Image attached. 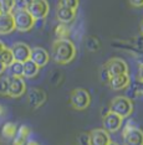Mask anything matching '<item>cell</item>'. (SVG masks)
I'll use <instances>...</instances> for the list:
<instances>
[{
  "label": "cell",
  "mask_w": 143,
  "mask_h": 145,
  "mask_svg": "<svg viewBox=\"0 0 143 145\" xmlns=\"http://www.w3.org/2000/svg\"><path fill=\"white\" fill-rule=\"evenodd\" d=\"M80 0H59V6H64V8L71 9V10H75L78 8Z\"/></svg>",
  "instance_id": "obj_24"
},
{
  "label": "cell",
  "mask_w": 143,
  "mask_h": 145,
  "mask_svg": "<svg viewBox=\"0 0 143 145\" xmlns=\"http://www.w3.org/2000/svg\"><path fill=\"white\" fill-rule=\"evenodd\" d=\"M26 145H40L38 141H35V140H30V141H28L26 143Z\"/></svg>",
  "instance_id": "obj_34"
},
{
  "label": "cell",
  "mask_w": 143,
  "mask_h": 145,
  "mask_svg": "<svg viewBox=\"0 0 143 145\" xmlns=\"http://www.w3.org/2000/svg\"><path fill=\"white\" fill-rule=\"evenodd\" d=\"M88 135H90V145H108L112 141L109 134L102 128L91 130Z\"/></svg>",
  "instance_id": "obj_12"
},
{
  "label": "cell",
  "mask_w": 143,
  "mask_h": 145,
  "mask_svg": "<svg viewBox=\"0 0 143 145\" xmlns=\"http://www.w3.org/2000/svg\"><path fill=\"white\" fill-rule=\"evenodd\" d=\"M77 141L80 145H90V135L88 133H81L77 137Z\"/></svg>",
  "instance_id": "obj_28"
},
{
  "label": "cell",
  "mask_w": 143,
  "mask_h": 145,
  "mask_svg": "<svg viewBox=\"0 0 143 145\" xmlns=\"http://www.w3.org/2000/svg\"><path fill=\"white\" fill-rule=\"evenodd\" d=\"M31 0H14V10H28Z\"/></svg>",
  "instance_id": "obj_27"
},
{
  "label": "cell",
  "mask_w": 143,
  "mask_h": 145,
  "mask_svg": "<svg viewBox=\"0 0 143 145\" xmlns=\"http://www.w3.org/2000/svg\"><path fill=\"white\" fill-rule=\"evenodd\" d=\"M70 103L76 110H85L87 109L90 103H91V95L85 88H76L71 92Z\"/></svg>",
  "instance_id": "obj_5"
},
{
  "label": "cell",
  "mask_w": 143,
  "mask_h": 145,
  "mask_svg": "<svg viewBox=\"0 0 143 145\" xmlns=\"http://www.w3.org/2000/svg\"><path fill=\"white\" fill-rule=\"evenodd\" d=\"M139 80L143 81V62L139 65Z\"/></svg>",
  "instance_id": "obj_31"
},
{
  "label": "cell",
  "mask_w": 143,
  "mask_h": 145,
  "mask_svg": "<svg viewBox=\"0 0 143 145\" xmlns=\"http://www.w3.org/2000/svg\"><path fill=\"white\" fill-rule=\"evenodd\" d=\"M14 57V61L16 62H21L24 63L25 61L30 60V54H31V48L29 47L24 42H16L13 45V47L10 48Z\"/></svg>",
  "instance_id": "obj_11"
},
{
  "label": "cell",
  "mask_w": 143,
  "mask_h": 145,
  "mask_svg": "<svg viewBox=\"0 0 143 145\" xmlns=\"http://www.w3.org/2000/svg\"><path fill=\"white\" fill-rule=\"evenodd\" d=\"M30 131L31 130L28 125H20L16 130L15 137L13 138V145H26Z\"/></svg>",
  "instance_id": "obj_17"
},
{
  "label": "cell",
  "mask_w": 143,
  "mask_h": 145,
  "mask_svg": "<svg viewBox=\"0 0 143 145\" xmlns=\"http://www.w3.org/2000/svg\"><path fill=\"white\" fill-rule=\"evenodd\" d=\"M100 77H101V81L103 82V83H108V81H109V74L107 73V71L105 70L103 67L101 68V72H100Z\"/></svg>",
  "instance_id": "obj_29"
},
{
  "label": "cell",
  "mask_w": 143,
  "mask_h": 145,
  "mask_svg": "<svg viewBox=\"0 0 143 145\" xmlns=\"http://www.w3.org/2000/svg\"><path fill=\"white\" fill-rule=\"evenodd\" d=\"M70 35V29L67 27V25L65 24H60L55 27V36L57 40H65V39H67Z\"/></svg>",
  "instance_id": "obj_20"
},
{
  "label": "cell",
  "mask_w": 143,
  "mask_h": 145,
  "mask_svg": "<svg viewBox=\"0 0 143 145\" xmlns=\"http://www.w3.org/2000/svg\"><path fill=\"white\" fill-rule=\"evenodd\" d=\"M5 70H6V67L4 66V63H3V62L0 61V76H1L3 73H4V72H5Z\"/></svg>",
  "instance_id": "obj_32"
},
{
  "label": "cell",
  "mask_w": 143,
  "mask_h": 145,
  "mask_svg": "<svg viewBox=\"0 0 143 145\" xmlns=\"http://www.w3.org/2000/svg\"><path fill=\"white\" fill-rule=\"evenodd\" d=\"M141 34H142V37H143V20L141 22Z\"/></svg>",
  "instance_id": "obj_36"
},
{
  "label": "cell",
  "mask_w": 143,
  "mask_h": 145,
  "mask_svg": "<svg viewBox=\"0 0 143 145\" xmlns=\"http://www.w3.org/2000/svg\"><path fill=\"white\" fill-rule=\"evenodd\" d=\"M8 91H9V77L3 76V77H0V94L8 95Z\"/></svg>",
  "instance_id": "obj_26"
},
{
  "label": "cell",
  "mask_w": 143,
  "mask_h": 145,
  "mask_svg": "<svg viewBox=\"0 0 143 145\" xmlns=\"http://www.w3.org/2000/svg\"><path fill=\"white\" fill-rule=\"evenodd\" d=\"M128 1L133 8H142L143 6V0H128Z\"/></svg>",
  "instance_id": "obj_30"
},
{
  "label": "cell",
  "mask_w": 143,
  "mask_h": 145,
  "mask_svg": "<svg viewBox=\"0 0 143 145\" xmlns=\"http://www.w3.org/2000/svg\"><path fill=\"white\" fill-rule=\"evenodd\" d=\"M76 16V11L71 10V9L64 8V6H59L56 9V19L59 20L60 24H69V22L74 21Z\"/></svg>",
  "instance_id": "obj_16"
},
{
  "label": "cell",
  "mask_w": 143,
  "mask_h": 145,
  "mask_svg": "<svg viewBox=\"0 0 143 145\" xmlns=\"http://www.w3.org/2000/svg\"><path fill=\"white\" fill-rule=\"evenodd\" d=\"M0 61L4 63L5 67H9V66L14 62V57H13V54H11L10 48L5 47L4 50L0 52Z\"/></svg>",
  "instance_id": "obj_22"
},
{
  "label": "cell",
  "mask_w": 143,
  "mask_h": 145,
  "mask_svg": "<svg viewBox=\"0 0 143 145\" xmlns=\"http://www.w3.org/2000/svg\"><path fill=\"white\" fill-rule=\"evenodd\" d=\"M22 67H24V71H22V77L26 78H32L35 77L36 74L39 73L40 67H38L31 60H28L22 63Z\"/></svg>",
  "instance_id": "obj_18"
},
{
  "label": "cell",
  "mask_w": 143,
  "mask_h": 145,
  "mask_svg": "<svg viewBox=\"0 0 143 145\" xmlns=\"http://www.w3.org/2000/svg\"><path fill=\"white\" fill-rule=\"evenodd\" d=\"M30 60L38 66V67H44L49 63L50 61V55L49 52L42 47H34L31 48V54H30Z\"/></svg>",
  "instance_id": "obj_13"
},
{
  "label": "cell",
  "mask_w": 143,
  "mask_h": 145,
  "mask_svg": "<svg viewBox=\"0 0 143 145\" xmlns=\"http://www.w3.org/2000/svg\"><path fill=\"white\" fill-rule=\"evenodd\" d=\"M50 11V5L47 0H31L28 12L34 18V20H42L49 15Z\"/></svg>",
  "instance_id": "obj_6"
},
{
  "label": "cell",
  "mask_w": 143,
  "mask_h": 145,
  "mask_svg": "<svg viewBox=\"0 0 143 145\" xmlns=\"http://www.w3.org/2000/svg\"><path fill=\"white\" fill-rule=\"evenodd\" d=\"M14 11V0H0V12L11 14Z\"/></svg>",
  "instance_id": "obj_23"
},
{
  "label": "cell",
  "mask_w": 143,
  "mask_h": 145,
  "mask_svg": "<svg viewBox=\"0 0 143 145\" xmlns=\"http://www.w3.org/2000/svg\"><path fill=\"white\" fill-rule=\"evenodd\" d=\"M51 57L56 63L67 65L74 61V58L76 57V46L69 39L56 40L52 45Z\"/></svg>",
  "instance_id": "obj_1"
},
{
  "label": "cell",
  "mask_w": 143,
  "mask_h": 145,
  "mask_svg": "<svg viewBox=\"0 0 143 145\" xmlns=\"http://www.w3.org/2000/svg\"><path fill=\"white\" fill-rule=\"evenodd\" d=\"M4 48H5V45H4V44H3V42H1V41H0V52H1L3 50H4Z\"/></svg>",
  "instance_id": "obj_35"
},
{
  "label": "cell",
  "mask_w": 143,
  "mask_h": 145,
  "mask_svg": "<svg viewBox=\"0 0 143 145\" xmlns=\"http://www.w3.org/2000/svg\"><path fill=\"white\" fill-rule=\"evenodd\" d=\"M108 109L109 112L119 115L122 119H125V118L129 117L133 112V103H132V99H129L126 95H118L111 101Z\"/></svg>",
  "instance_id": "obj_2"
},
{
  "label": "cell",
  "mask_w": 143,
  "mask_h": 145,
  "mask_svg": "<svg viewBox=\"0 0 143 145\" xmlns=\"http://www.w3.org/2000/svg\"><path fill=\"white\" fill-rule=\"evenodd\" d=\"M129 83H131V78H129L128 73L127 74H119V76H113L109 78L108 86L112 88L113 91H121L127 88Z\"/></svg>",
  "instance_id": "obj_14"
},
{
  "label": "cell",
  "mask_w": 143,
  "mask_h": 145,
  "mask_svg": "<svg viewBox=\"0 0 143 145\" xmlns=\"http://www.w3.org/2000/svg\"><path fill=\"white\" fill-rule=\"evenodd\" d=\"M15 30L14 19L11 14H1L0 12V35L11 34Z\"/></svg>",
  "instance_id": "obj_15"
},
{
  "label": "cell",
  "mask_w": 143,
  "mask_h": 145,
  "mask_svg": "<svg viewBox=\"0 0 143 145\" xmlns=\"http://www.w3.org/2000/svg\"><path fill=\"white\" fill-rule=\"evenodd\" d=\"M102 67L107 71L109 77L128 73V66L126 63V61L122 60V58H118V57H113V58H111V60H108Z\"/></svg>",
  "instance_id": "obj_7"
},
{
  "label": "cell",
  "mask_w": 143,
  "mask_h": 145,
  "mask_svg": "<svg viewBox=\"0 0 143 145\" xmlns=\"http://www.w3.org/2000/svg\"><path fill=\"white\" fill-rule=\"evenodd\" d=\"M11 15L14 19L15 30L20 32H28L34 27L35 20L28 12V10H14L11 12Z\"/></svg>",
  "instance_id": "obj_4"
},
{
  "label": "cell",
  "mask_w": 143,
  "mask_h": 145,
  "mask_svg": "<svg viewBox=\"0 0 143 145\" xmlns=\"http://www.w3.org/2000/svg\"><path fill=\"white\" fill-rule=\"evenodd\" d=\"M8 68H9L10 77H22V71H24V67H22L21 62L14 61Z\"/></svg>",
  "instance_id": "obj_21"
},
{
  "label": "cell",
  "mask_w": 143,
  "mask_h": 145,
  "mask_svg": "<svg viewBox=\"0 0 143 145\" xmlns=\"http://www.w3.org/2000/svg\"><path fill=\"white\" fill-rule=\"evenodd\" d=\"M46 99L47 95L41 88H30L28 91V102L32 109H38L41 105H44Z\"/></svg>",
  "instance_id": "obj_9"
},
{
  "label": "cell",
  "mask_w": 143,
  "mask_h": 145,
  "mask_svg": "<svg viewBox=\"0 0 143 145\" xmlns=\"http://www.w3.org/2000/svg\"><path fill=\"white\" fill-rule=\"evenodd\" d=\"M16 130H18V127H16L15 123H11V121L5 123L1 128V133L6 139H13L16 134Z\"/></svg>",
  "instance_id": "obj_19"
},
{
  "label": "cell",
  "mask_w": 143,
  "mask_h": 145,
  "mask_svg": "<svg viewBox=\"0 0 143 145\" xmlns=\"http://www.w3.org/2000/svg\"><path fill=\"white\" fill-rule=\"evenodd\" d=\"M122 139L125 145H143V130L133 124V120H129L122 131Z\"/></svg>",
  "instance_id": "obj_3"
},
{
  "label": "cell",
  "mask_w": 143,
  "mask_h": 145,
  "mask_svg": "<svg viewBox=\"0 0 143 145\" xmlns=\"http://www.w3.org/2000/svg\"><path fill=\"white\" fill-rule=\"evenodd\" d=\"M26 92V83L22 77H10L9 76V91L8 95L11 98H19Z\"/></svg>",
  "instance_id": "obj_10"
},
{
  "label": "cell",
  "mask_w": 143,
  "mask_h": 145,
  "mask_svg": "<svg viewBox=\"0 0 143 145\" xmlns=\"http://www.w3.org/2000/svg\"><path fill=\"white\" fill-rule=\"evenodd\" d=\"M122 123H123V119H122L119 115L112 113V112H108L106 115L102 117V125L107 133H116L117 130H119V128L122 127Z\"/></svg>",
  "instance_id": "obj_8"
},
{
  "label": "cell",
  "mask_w": 143,
  "mask_h": 145,
  "mask_svg": "<svg viewBox=\"0 0 143 145\" xmlns=\"http://www.w3.org/2000/svg\"><path fill=\"white\" fill-rule=\"evenodd\" d=\"M86 46H87V48L90 51H97L100 48V41L98 39L94 37V36H91V37H88L87 40H86Z\"/></svg>",
  "instance_id": "obj_25"
},
{
  "label": "cell",
  "mask_w": 143,
  "mask_h": 145,
  "mask_svg": "<svg viewBox=\"0 0 143 145\" xmlns=\"http://www.w3.org/2000/svg\"><path fill=\"white\" fill-rule=\"evenodd\" d=\"M108 145H118L117 143H115V141H111V143H109Z\"/></svg>",
  "instance_id": "obj_37"
},
{
  "label": "cell",
  "mask_w": 143,
  "mask_h": 145,
  "mask_svg": "<svg viewBox=\"0 0 143 145\" xmlns=\"http://www.w3.org/2000/svg\"><path fill=\"white\" fill-rule=\"evenodd\" d=\"M5 112H6L5 107H4V105L0 104V117H4V115H5Z\"/></svg>",
  "instance_id": "obj_33"
}]
</instances>
